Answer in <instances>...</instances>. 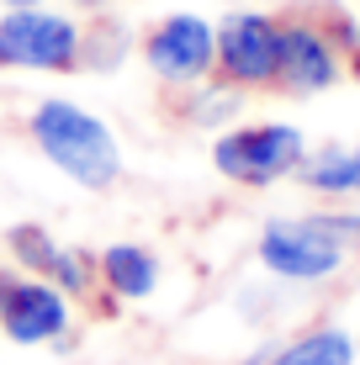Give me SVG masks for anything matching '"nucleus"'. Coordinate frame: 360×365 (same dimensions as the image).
I'll list each match as a JSON object with an SVG mask.
<instances>
[{
	"instance_id": "7ed1b4c3",
	"label": "nucleus",
	"mask_w": 360,
	"mask_h": 365,
	"mask_svg": "<svg viewBox=\"0 0 360 365\" xmlns=\"http://www.w3.org/2000/svg\"><path fill=\"white\" fill-rule=\"evenodd\" d=\"M344 238L318 217H281L259 233V259L270 275H287V281H324L344 265Z\"/></svg>"
},
{
	"instance_id": "9d476101",
	"label": "nucleus",
	"mask_w": 360,
	"mask_h": 365,
	"mask_svg": "<svg viewBox=\"0 0 360 365\" xmlns=\"http://www.w3.org/2000/svg\"><path fill=\"white\" fill-rule=\"evenodd\" d=\"M101 270H106V281H111V292H117V297H148V292H154V281H159V259L148 255V249H138V244L106 249Z\"/></svg>"
},
{
	"instance_id": "20e7f679",
	"label": "nucleus",
	"mask_w": 360,
	"mask_h": 365,
	"mask_svg": "<svg viewBox=\"0 0 360 365\" xmlns=\"http://www.w3.org/2000/svg\"><path fill=\"white\" fill-rule=\"evenodd\" d=\"M212 159H217V170L228 175V180H239V185H270V180H281V175L302 170L307 143H302L297 128H287V122H265V128L222 133Z\"/></svg>"
},
{
	"instance_id": "f03ea898",
	"label": "nucleus",
	"mask_w": 360,
	"mask_h": 365,
	"mask_svg": "<svg viewBox=\"0 0 360 365\" xmlns=\"http://www.w3.org/2000/svg\"><path fill=\"white\" fill-rule=\"evenodd\" d=\"M360 43L355 21L344 11H297V16L281 21V64H276V85L287 96H318L329 91L344 74V58Z\"/></svg>"
},
{
	"instance_id": "39448f33",
	"label": "nucleus",
	"mask_w": 360,
	"mask_h": 365,
	"mask_svg": "<svg viewBox=\"0 0 360 365\" xmlns=\"http://www.w3.org/2000/svg\"><path fill=\"white\" fill-rule=\"evenodd\" d=\"M85 37L74 21L16 6L0 21V69H74Z\"/></svg>"
},
{
	"instance_id": "ddd939ff",
	"label": "nucleus",
	"mask_w": 360,
	"mask_h": 365,
	"mask_svg": "<svg viewBox=\"0 0 360 365\" xmlns=\"http://www.w3.org/2000/svg\"><path fill=\"white\" fill-rule=\"evenodd\" d=\"M48 270L58 275V286H64V292H85V286H91V259H85L80 249H74V255H69V249H58Z\"/></svg>"
},
{
	"instance_id": "9b49d317",
	"label": "nucleus",
	"mask_w": 360,
	"mask_h": 365,
	"mask_svg": "<svg viewBox=\"0 0 360 365\" xmlns=\"http://www.w3.org/2000/svg\"><path fill=\"white\" fill-rule=\"evenodd\" d=\"M270 365H355V344L339 329H318V334L292 339Z\"/></svg>"
},
{
	"instance_id": "423d86ee",
	"label": "nucleus",
	"mask_w": 360,
	"mask_h": 365,
	"mask_svg": "<svg viewBox=\"0 0 360 365\" xmlns=\"http://www.w3.org/2000/svg\"><path fill=\"white\" fill-rule=\"evenodd\" d=\"M281 21L265 11H233L217 27V69L228 85H276Z\"/></svg>"
},
{
	"instance_id": "f3484780",
	"label": "nucleus",
	"mask_w": 360,
	"mask_h": 365,
	"mask_svg": "<svg viewBox=\"0 0 360 365\" xmlns=\"http://www.w3.org/2000/svg\"><path fill=\"white\" fill-rule=\"evenodd\" d=\"M11 6H37V0H11Z\"/></svg>"
},
{
	"instance_id": "0eeeda50",
	"label": "nucleus",
	"mask_w": 360,
	"mask_h": 365,
	"mask_svg": "<svg viewBox=\"0 0 360 365\" xmlns=\"http://www.w3.org/2000/svg\"><path fill=\"white\" fill-rule=\"evenodd\" d=\"M148 64L165 80H202L217 64V32L202 16H170L148 32Z\"/></svg>"
},
{
	"instance_id": "2eb2a0df",
	"label": "nucleus",
	"mask_w": 360,
	"mask_h": 365,
	"mask_svg": "<svg viewBox=\"0 0 360 365\" xmlns=\"http://www.w3.org/2000/svg\"><path fill=\"white\" fill-rule=\"evenodd\" d=\"M344 69H350V80H360V43L350 48V58H344Z\"/></svg>"
},
{
	"instance_id": "6e6552de",
	"label": "nucleus",
	"mask_w": 360,
	"mask_h": 365,
	"mask_svg": "<svg viewBox=\"0 0 360 365\" xmlns=\"http://www.w3.org/2000/svg\"><path fill=\"white\" fill-rule=\"evenodd\" d=\"M69 323V307L53 286L43 281H0V329L16 344H43L58 339Z\"/></svg>"
},
{
	"instance_id": "1a4fd4ad",
	"label": "nucleus",
	"mask_w": 360,
	"mask_h": 365,
	"mask_svg": "<svg viewBox=\"0 0 360 365\" xmlns=\"http://www.w3.org/2000/svg\"><path fill=\"white\" fill-rule=\"evenodd\" d=\"M302 185L329 196H360V148H324L302 159Z\"/></svg>"
},
{
	"instance_id": "f257e3e1",
	"label": "nucleus",
	"mask_w": 360,
	"mask_h": 365,
	"mask_svg": "<svg viewBox=\"0 0 360 365\" xmlns=\"http://www.w3.org/2000/svg\"><path fill=\"white\" fill-rule=\"evenodd\" d=\"M32 138L74 185H85V191H106V185L122 175L117 138L106 133L101 117L80 111L74 101H43V106L32 111Z\"/></svg>"
},
{
	"instance_id": "4468645a",
	"label": "nucleus",
	"mask_w": 360,
	"mask_h": 365,
	"mask_svg": "<svg viewBox=\"0 0 360 365\" xmlns=\"http://www.w3.org/2000/svg\"><path fill=\"white\" fill-rule=\"evenodd\" d=\"M324 222L344 238V244H360V212H324Z\"/></svg>"
},
{
	"instance_id": "dca6fc26",
	"label": "nucleus",
	"mask_w": 360,
	"mask_h": 365,
	"mask_svg": "<svg viewBox=\"0 0 360 365\" xmlns=\"http://www.w3.org/2000/svg\"><path fill=\"white\" fill-rule=\"evenodd\" d=\"M74 6H106V0H74Z\"/></svg>"
},
{
	"instance_id": "f8f14e48",
	"label": "nucleus",
	"mask_w": 360,
	"mask_h": 365,
	"mask_svg": "<svg viewBox=\"0 0 360 365\" xmlns=\"http://www.w3.org/2000/svg\"><path fill=\"white\" fill-rule=\"evenodd\" d=\"M11 249H16L27 265H37V270H48V265H53V255H58V249L48 244L43 228H16V233H11Z\"/></svg>"
}]
</instances>
